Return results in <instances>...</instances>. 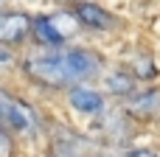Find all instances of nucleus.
<instances>
[{"label":"nucleus","instance_id":"0eeeda50","mask_svg":"<svg viewBox=\"0 0 160 157\" xmlns=\"http://www.w3.org/2000/svg\"><path fill=\"white\" fill-rule=\"evenodd\" d=\"M51 157H93V146H90V140H84L79 135L56 138L51 143Z\"/></svg>","mask_w":160,"mask_h":157},{"label":"nucleus","instance_id":"7ed1b4c3","mask_svg":"<svg viewBox=\"0 0 160 157\" xmlns=\"http://www.w3.org/2000/svg\"><path fill=\"white\" fill-rule=\"evenodd\" d=\"M0 129L17 135H28L37 129V115L31 112V107L6 96L3 90H0Z\"/></svg>","mask_w":160,"mask_h":157},{"label":"nucleus","instance_id":"9d476101","mask_svg":"<svg viewBox=\"0 0 160 157\" xmlns=\"http://www.w3.org/2000/svg\"><path fill=\"white\" fill-rule=\"evenodd\" d=\"M8 62H11V53L6 48H0V65H8Z\"/></svg>","mask_w":160,"mask_h":157},{"label":"nucleus","instance_id":"f257e3e1","mask_svg":"<svg viewBox=\"0 0 160 157\" xmlns=\"http://www.w3.org/2000/svg\"><path fill=\"white\" fill-rule=\"evenodd\" d=\"M22 70L45 87H73L101 76V56L90 48H62L39 51L25 56Z\"/></svg>","mask_w":160,"mask_h":157},{"label":"nucleus","instance_id":"9b49d317","mask_svg":"<svg viewBox=\"0 0 160 157\" xmlns=\"http://www.w3.org/2000/svg\"><path fill=\"white\" fill-rule=\"evenodd\" d=\"M62 3H76V0H62Z\"/></svg>","mask_w":160,"mask_h":157},{"label":"nucleus","instance_id":"20e7f679","mask_svg":"<svg viewBox=\"0 0 160 157\" xmlns=\"http://www.w3.org/2000/svg\"><path fill=\"white\" fill-rule=\"evenodd\" d=\"M31 37V17L22 11H0V42L20 45Z\"/></svg>","mask_w":160,"mask_h":157},{"label":"nucleus","instance_id":"f03ea898","mask_svg":"<svg viewBox=\"0 0 160 157\" xmlns=\"http://www.w3.org/2000/svg\"><path fill=\"white\" fill-rule=\"evenodd\" d=\"M79 25V20H76V14H68V11H62V14H48V17H37V20H31V37L39 42V45H45V48H59V45H65L76 31Z\"/></svg>","mask_w":160,"mask_h":157},{"label":"nucleus","instance_id":"39448f33","mask_svg":"<svg viewBox=\"0 0 160 157\" xmlns=\"http://www.w3.org/2000/svg\"><path fill=\"white\" fill-rule=\"evenodd\" d=\"M68 104L76 112H82V115H98L104 110V96L98 90H93L90 84L82 81V84L68 87Z\"/></svg>","mask_w":160,"mask_h":157},{"label":"nucleus","instance_id":"6e6552de","mask_svg":"<svg viewBox=\"0 0 160 157\" xmlns=\"http://www.w3.org/2000/svg\"><path fill=\"white\" fill-rule=\"evenodd\" d=\"M124 157H160V152H155V149H129Z\"/></svg>","mask_w":160,"mask_h":157},{"label":"nucleus","instance_id":"423d86ee","mask_svg":"<svg viewBox=\"0 0 160 157\" xmlns=\"http://www.w3.org/2000/svg\"><path fill=\"white\" fill-rule=\"evenodd\" d=\"M73 14H76L79 25H82V28H90V31H110V28L115 25V17L107 14V11H104L101 6H96V3H79V6L73 8Z\"/></svg>","mask_w":160,"mask_h":157},{"label":"nucleus","instance_id":"1a4fd4ad","mask_svg":"<svg viewBox=\"0 0 160 157\" xmlns=\"http://www.w3.org/2000/svg\"><path fill=\"white\" fill-rule=\"evenodd\" d=\"M0 157H8V140L3 135V129H0Z\"/></svg>","mask_w":160,"mask_h":157}]
</instances>
